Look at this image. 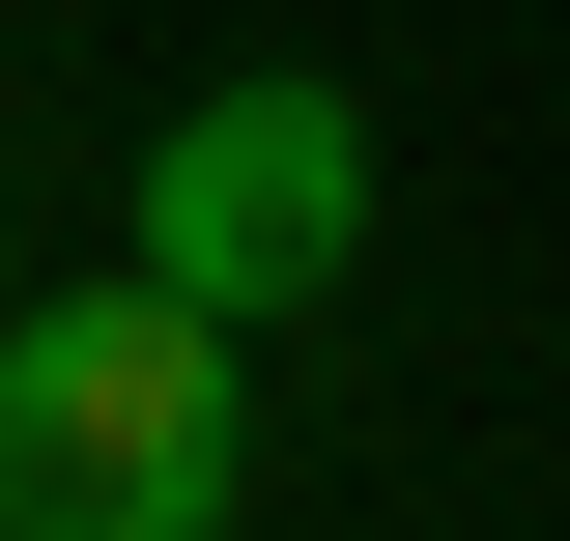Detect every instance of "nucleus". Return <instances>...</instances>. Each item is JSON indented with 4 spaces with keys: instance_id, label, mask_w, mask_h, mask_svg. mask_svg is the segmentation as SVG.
<instances>
[{
    "instance_id": "obj_1",
    "label": "nucleus",
    "mask_w": 570,
    "mask_h": 541,
    "mask_svg": "<svg viewBox=\"0 0 570 541\" xmlns=\"http://www.w3.org/2000/svg\"><path fill=\"white\" fill-rule=\"evenodd\" d=\"M257 484V400H228V314L171 257L0 314V541H200Z\"/></svg>"
},
{
    "instance_id": "obj_2",
    "label": "nucleus",
    "mask_w": 570,
    "mask_h": 541,
    "mask_svg": "<svg viewBox=\"0 0 570 541\" xmlns=\"http://www.w3.org/2000/svg\"><path fill=\"white\" fill-rule=\"evenodd\" d=\"M142 257L200 285L228 342H257V314H343V285H371V115H343L314 58L200 86V115H142Z\"/></svg>"
}]
</instances>
